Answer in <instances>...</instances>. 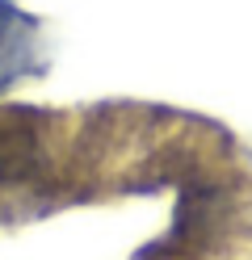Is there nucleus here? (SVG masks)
I'll use <instances>...</instances> for the list:
<instances>
[{
    "instance_id": "2",
    "label": "nucleus",
    "mask_w": 252,
    "mask_h": 260,
    "mask_svg": "<svg viewBox=\"0 0 252 260\" xmlns=\"http://www.w3.org/2000/svg\"><path fill=\"white\" fill-rule=\"evenodd\" d=\"M5 25H9V9L0 5V38H5Z\"/></svg>"
},
{
    "instance_id": "1",
    "label": "nucleus",
    "mask_w": 252,
    "mask_h": 260,
    "mask_svg": "<svg viewBox=\"0 0 252 260\" xmlns=\"http://www.w3.org/2000/svg\"><path fill=\"white\" fill-rule=\"evenodd\" d=\"M34 164V139L25 130H0V181L21 176Z\"/></svg>"
}]
</instances>
